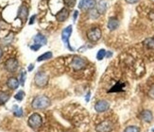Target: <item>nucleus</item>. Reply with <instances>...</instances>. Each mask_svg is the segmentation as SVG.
I'll return each instance as SVG.
<instances>
[{"instance_id": "obj_1", "label": "nucleus", "mask_w": 154, "mask_h": 132, "mask_svg": "<svg viewBox=\"0 0 154 132\" xmlns=\"http://www.w3.org/2000/svg\"><path fill=\"white\" fill-rule=\"evenodd\" d=\"M32 108L35 110H44L50 106V99L45 95L36 96L32 101Z\"/></svg>"}, {"instance_id": "obj_2", "label": "nucleus", "mask_w": 154, "mask_h": 132, "mask_svg": "<svg viewBox=\"0 0 154 132\" xmlns=\"http://www.w3.org/2000/svg\"><path fill=\"white\" fill-rule=\"evenodd\" d=\"M48 79H49V76L46 73L38 72L34 76V82L38 87L42 88V87H45V86L48 85Z\"/></svg>"}, {"instance_id": "obj_3", "label": "nucleus", "mask_w": 154, "mask_h": 132, "mask_svg": "<svg viewBox=\"0 0 154 132\" xmlns=\"http://www.w3.org/2000/svg\"><path fill=\"white\" fill-rule=\"evenodd\" d=\"M87 65H88V62H87L85 58H80V57H75L72 59V62H71L72 68L75 71L83 70L84 68L87 67Z\"/></svg>"}, {"instance_id": "obj_4", "label": "nucleus", "mask_w": 154, "mask_h": 132, "mask_svg": "<svg viewBox=\"0 0 154 132\" xmlns=\"http://www.w3.org/2000/svg\"><path fill=\"white\" fill-rule=\"evenodd\" d=\"M29 125L31 128H39L43 124V119L42 116L38 113H33L29 116V121H28Z\"/></svg>"}, {"instance_id": "obj_5", "label": "nucleus", "mask_w": 154, "mask_h": 132, "mask_svg": "<svg viewBox=\"0 0 154 132\" xmlns=\"http://www.w3.org/2000/svg\"><path fill=\"white\" fill-rule=\"evenodd\" d=\"M72 31H73V26L71 25L66 26L62 32V40L64 43V44H66V46H67L71 51H74V49H73L69 44V39H70V36L72 34Z\"/></svg>"}, {"instance_id": "obj_6", "label": "nucleus", "mask_w": 154, "mask_h": 132, "mask_svg": "<svg viewBox=\"0 0 154 132\" xmlns=\"http://www.w3.org/2000/svg\"><path fill=\"white\" fill-rule=\"evenodd\" d=\"M101 35H102L101 30L98 28H93L87 32V38L91 42H97L101 38Z\"/></svg>"}, {"instance_id": "obj_7", "label": "nucleus", "mask_w": 154, "mask_h": 132, "mask_svg": "<svg viewBox=\"0 0 154 132\" xmlns=\"http://www.w3.org/2000/svg\"><path fill=\"white\" fill-rule=\"evenodd\" d=\"M19 62L16 58H11L9 59H7V62H5V68L7 71L9 72H15L18 69Z\"/></svg>"}, {"instance_id": "obj_8", "label": "nucleus", "mask_w": 154, "mask_h": 132, "mask_svg": "<svg viewBox=\"0 0 154 132\" xmlns=\"http://www.w3.org/2000/svg\"><path fill=\"white\" fill-rule=\"evenodd\" d=\"M112 130V124L110 121H104L96 127L97 132H111Z\"/></svg>"}, {"instance_id": "obj_9", "label": "nucleus", "mask_w": 154, "mask_h": 132, "mask_svg": "<svg viewBox=\"0 0 154 132\" xmlns=\"http://www.w3.org/2000/svg\"><path fill=\"white\" fill-rule=\"evenodd\" d=\"M110 108V104L106 100H99L95 105V110L97 112H104L107 111Z\"/></svg>"}, {"instance_id": "obj_10", "label": "nucleus", "mask_w": 154, "mask_h": 132, "mask_svg": "<svg viewBox=\"0 0 154 132\" xmlns=\"http://www.w3.org/2000/svg\"><path fill=\"white\" fill-rule=\"evenodd\" d=\"M96 6L95 0H82L79 4V8L80 10H91Z\"/></svg>"}, {"instance_id": "obj_11", "label": "nucleus", "mask_w": 154, "mask_h": 132, "mask_svg": "<svg viewBox=\"0 0 154 132\" xmlns=\"http://www.w3.org/2000/svg\"><path fill=\"white\" fill-rule=\"evenodd\" d=\"M68 16H69V10L67 9H65V8H63L61 10L57 13L56 19H57V21H59V22H64L65 20L68 18Z\"/></svg>"}, {"instance_id": "obj_12", "label": "nucleus", "mask_w": 154, "mask_h": 132, "mask_svg": "<svg viewBox=\"0 0 154 132\" xmlns=\"http://www.w3.org/2000/svg\"><path fill=\"white\" fill-rule=\"evenodd\" d=\"M107 26H108V28L112 31V30H116L118 26H119V21L118 19L116 18V17H111L108 21V24H107Z\"/></svg>"}, {"instance_id": "obj_13", "label": "nucleus", "mask_w": 154, "mask_h": 132, "mask_svg": "<svg viewBox=\"0 0 154 132\" xmlns=\"http://www.w3.org/2000/svg\"><path fill=\"white\" fill-rule=\"evenodd\" d=\"M28 15H29L28 8H26V6L22 5L21 7H20L19 10H18V17L21 20H23V21H25V20H26V18H28Z\"/></svg>"}, {"instance_id": "obj_14", "label": "nucleus", "mask_w": 154, "mask_h": 132, "mask_svg": "<svg viewBox=\"0 0 154 132\" xmlns=\"http://www.w3.org/2000/svg\"><path fill=\"white\" fill-rule=\"evenodd\" d=\"M141 119L146 123H150L153 120V115L150 110H143L141 113Z\"/></svg>"}, {"instance_id": "obj_15", "label": "nucleus", "mask_w": 154, "mask_h": 132, "mask_svg": "<svg viewBox=\"0 0 154 132\" xmlns=\"http://www.w3.org/2000/svg\"><path fill=\"white\" fill-rule=\"evenodd\" d=\"M7 85H8V87L10 89L16 90L19 87V81H18V79L15 77H10L8 79V81H7Z\"/></svg>"}, {"instance_id": "obj_16", "label": "nucleus", "mask_w": 154, "mask_h": 132, "mask_svg": "<svg viewBox=\"0 0 154 132\" xmlns=\"http://www.w3.org/2000/svg\"><path fill=\"white\" fill-rule=\"evenodd\" d=\"M33 40H34V43L36 44H40V45L46 44V43H48V39H46L43 34H40V33H38Z\"/></svg>"}, {"instance_id": "obj_17", "label": "nucleus", "mask_w": 154, "mask_h": 132, "mask_svg": "<svg viewBox=\"0 0 154 132\" xmlns=\"http://www.w3.org/2000/svg\"><path fill=\"white\" fill-rule=\"evenodd\" d=\"M106 10H107V2L105 0H101L97 6V12L99 14H103V13L106 11Z\"/></svg>"}, {"instance_id": "obj_18", "label": "nucleus", "mask_w": 154, "mask_h": 132, "mask_svg": "<svg viewBox=\"0 0 154 132\" xmlns=\"http://www.w3.org/2000/svg\"><path fill=\"white\" fill-rule=\"evenodd\" d=\"M143 44L148 49H154V38L146 39Z\"/></svg>"}, {"instance_id": "obj_19", "label": "nucleus", "mask_w": 154, "mask_h": 132, "mask_svg": "<svg viewBox=\"0 0 154 132\" xmlns=\"http://www.w3.org/2000/svg\"><path fill=\"white\" fill-rule=\"evenodd\" d=\"M125 87V84L124 83H121V82H118L116 83L113 87L109 91V92H120V91H123Z\"/></svg>"}, {"instance_id": "obj_20", "label": "nucleus", "mask_w": 154, "mask_h": 132, "mask_svg": "<svg viewBox=\"0 0 154 132\" xmlns=\"http://www.w3.org/2000/svg\"><path fill=\"white\" fill-rule=\"evenodd\" d=\"M10 99V95L5 92H0V106L4 105Z\"/></svg>"}, {"instance_id": "obj_21", "label": "nucleus", "mask_w": 154, "mask_h": 132, "mask_svg": "<svg viewBox=\"0 0 154 132\" xmlns=\"http://www.w3.org/2000/svg\"><path fill=\"white\" fill-rule=\"evenodd\" d=\"M52 52H45V54L39 56L37 58V62H43V61H46V59H49L52 58Z\"/></svg>"}, {"instance_id": "obj_22", "label": "nucleus", "mask_w": 154, "mask_h": 132, "mask_svg": "<svg viewBox=\"0 0 154 132\" xmlns=\"http://www.w3.org/2000/svg\"><path fill=\"white\" fill-rule=\"evenodd\" d=\"M13 114H14L16 117H22L23 116V110L21 108H19L18 106H14L12 109Z\"/></svg>"}, {"instance_id": "obj_23", "label": "nucleus", "mask_w": 154, "mask_h": 132, "mask_svg": "<svg viewBox=\"0 0 154 132\" xmlns=\"http://www.w3.org/2000/svg\"><path fill=\"white\" fill-rule=\"evenodd\" d=\"M106 53H107V51L105 49H100L97 54V61H102V59L106 57Z\"/></svg>"}, {"instance_id": "obj_24", "label": "nucleus", "mask_w": 154, "mask_h": 132, "mask_svg": "<svg viewBox=\"0 0 154 132\" xmlns=\"http://www.w3.org/2000/svg\"><path fill=\"white\" fill-rule=\"evenodd\" d=\"M123 132H140V128L138 127H135V125H131V127H128Z\"/></svg>"}, {"instance_id": "obj_25", "label": "nucleus", "mask_w": 154, "mask_h": 132, "mask_svg": "<svg viewBox=\"0 0 154 132\" xmlns=\"http://www.w3.org/2000/svg\"><path fill=\"white\" fill-rule=\"evenodd\" d=\"M24 97H25V92L23 91H19L17 94H15V96H14V98L16 99V100H18V101H22L23 99H24Z\"/></svg>"}, {"instance_id": "obj_26", "label": "nucleus", "mask_w": 154, "mask_h": 132, "mask_svg": "<svg viewBox=\"0 0 154 132\" xmlns=\"http://www.w3.org/2000/svg\"><path fill=\"white\" fill-rule=\"evenodd\" d=\"M26 73L25 70H22L21 74H20V84L22 86H24L25 81H26Z\"/></svg>"}, {"instance_id": "obj_27", "label": "nucleus", "mask_w": 154, "mask_h": 132, "mask_svg": "<svg viewBox=\"0 0 154 132\" xmlns=\"http://www.w3.org/2000/svg\"><path fill=\"white\" fill-rule=\"evenodd\" d=\"M76 1H77V0H63V3H64L65 6L69 7V8H72V7L75 6Z\"/></svg>"}, {"instance_id": "obj_28", "label": "nucleus", "mask_w": 154, "mask_h": 132, "mask_svg": "<svg viewBox=\"0 0 154 132\" xmlns=\"http://www.w3.org/2000/svg\"><path fill=\"white\" fill-rule=\"evenodd\" d=\"M40 47H41V45H40V44H34L33 45L30 46V48H31L33 51H37Z\"/></svg>"}, {"instance_id": "obj_29", "label": "nucleus", "mask_w": 154, "mask_h": 132, "mask_svg": "<svg viewBox=\"0 0 154 132\" xmlns=\"http://www.w3.org/2000/svg\"><path fill=\"white\" fill-rule=\"evenodd\" d=\"M149 95L150 98L154 99V86L150 88V90H149Z\"/></svg>"}, {"instance_id": "obj_30", "label": "nucleus", "mask_w": 154, "mask_h": 132, "mask_svg": "<svg viewBox=\"0 0 154 132\" xmlns=\"http://www.w3.org/2000/svg\"><path fill=\"white\" fill-rule=\"evenodd\" d=\"M125 1L127 3H129V4H135V3L139 2L140 0H125Z\"/></svg>"}, {"instance_id": "obj_31", "label": "nucleus", "mask_w": 154, "mask_h": 132, "mask_svg": "<svg viewBox=\"0 0 154 132\" xmlns=\"http://www.w3.org/2000/svg\"><path fill=\"white\" fill-rule=\"evenodd\" d=\"M35 18H36V15H33V16L30 18V21H29V24H30V25L34 23V20H35Z\"/></svg>"}, {"instance_id": "obj_32", "label": "nucleus", "mask_w": 154, "mask_h": 132, "mask_svg": "<svg viewBox=\"0 0 154 132\" xmlns=\"http://www.w3.org/2000/svg\"><path fill=\"white\" fill-rule=\"evenodd\" d=\"M74 13H75V14H74V20H76V18H77V16H78V11L76 10Z\"/></svg>"}, {"instance_id": "obj_33", "label": "nucleus", "mask_w": 154, "mask_h": 132, "mask_svg": "<svg viewBox=\"0 0 154 132\" xmlns=\"http://www.w3.org/2000/svg\"><path fill=\"white\" fill-rule=\"evenodd\" d=\"M2 55H3V51H2V49H1V48H0V58H1Z\"/></svg>"}, {"instance_id": "obj_34", "label": "nucleus", "mask_w": 154, "mask_h": 132, "mask_svg": "<svg viewBox=\"0 0 154 132\" xmlns=\"http://www.w3.org/2000/svg\"><path fill=\"white\" fill-rule=\"evenodd\" d=\"M32 69H33V65L30 64V65H29V71H31Z\"/></svg>"}]
</instances>
